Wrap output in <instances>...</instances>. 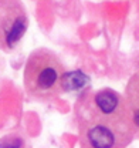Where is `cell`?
<instances>
[{
  "label": "cell",
  "mask_w": 139,
  "mask_h": 148,
  "mask_svg": "<svg viewBox=\"0 0 139 148\" xmlns=\"http://www.w3.org/2000/svg\"><path fill=\"white\" fill-rule=\"evenodd\" d=\"M75 120L81 148H126L136 135L125 97L111 88L84 94Z\"/></svg>",
  "instance_id": "6da1fadb"
},
{
  "label": "cell",
  "mask_w": 139,
  "mask_h": 148,
  "mask_svg": "<svg viewBox=\"0 0 139 148\" xmlns=\"http://www.w3.org/2000/svg\"><path fill=\"white\" fill-rule=\"evenodd\" d=\"M64 66L50 50L33 51L24 67V90L35 100L47 101L63 91Z\"/></svg>",
  "instance_id": "7a4b0ae2"
},
{
  "label": "cell",
  "mask_w": 139,
  "mask_h": 148,
  "mask_svg": "<svg viewBox=\"0 0 139 148\" xmlns=\"http://www.w3.org/2000/svg\"><path fill=\"white\" fill-rule=\"evenodd\" d=\"M27 27L29 17L21 0H0V50H14Z\"/></svg>",
  "instance_id": "3957f363"
},
{
  "label": "cell",
  "mask_w": 139,
  "mask_h": 148,
  "mask_svg": "<svg viewBox=\"0 0 139 148\" xmlns=\"http://www.w3.org/2000/svg\"><path fill=\"white\" fill-rule=\"evenodd\" d=\"M125 101L131 111V117L135 125V134L139 137V71L134 74L126 84Z\"/></svg>",
  "instance_id": "277c9868"
},
{
  "label": "cell",
  "mask_w": 139,
  "mask_h": 148,
  "mask_svg": "<svg viewBox=\"0 0 139 148\" xmlns=\"http://www.w3.org/2000/svg\"><path fill=\"white\" fill-rule=\"evenodd\" d=\"M89 83V78L81 71H70L63 77V91H77L85 87Z\"/></svg>",
  "instance_id": "5b68a950"
},
{
  "label": "cell",
  "mask_w": 139,
  "mask_h": 148,
  "mask_svg": "<svg viewBox=\"0 0 139 148\" xmlns=\"http://www.w3.org/2000/svg\"><path fill=\"white\" fill-rule=\"evenodd\" d=\"M23 147V140L14 137V135H9L0 140V148H21Z\"/></svg>",
  "instance_id": "8992f818"
},
{
  "label": "cell",
  "mask_w": 139,
  "mask_h": 148,
  "mask_svg": "<svg viewBox=\"0 0 139 148\" xmlns=\"http://www.w3.org/2000/svg\"><path fill=\"white\" fill-rule=\"evenodd\" d=\"M0 70H1V61H0Z\"/></svg>",
  "instance_id": "52a82bcc"
}]
</instances>
